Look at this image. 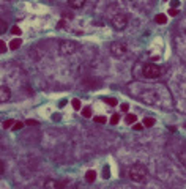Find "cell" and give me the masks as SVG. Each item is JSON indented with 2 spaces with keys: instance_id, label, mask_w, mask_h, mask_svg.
<instances>
[{
  "instance_id": "obj_1",
  "label": "cell",
  "mask_w": 186,
  "mask_h": 189,
  "mask_svg": "<svg viewBox=\"0 0 186 189\" xmlns=\"http://www.w3.org/2000/svg\"><path fill=\"white\" fill-rule=\"evenodd\" d=\"M128 177H129L131 181H134V183H144L145 180H147V177H148L147 167H145L144 164L136 162V164H133V165L129 167Z\"/></svg>"
},
{
  "instance_id": "obj_2",
  "label": "cell",
  "mask_w": 186,
  "mask_h": 189,
  "mask_svg": "<svg viewBox=\"0 0 186 189\" xmlns=\"http://www.w3.org/2000/svg\"><path fill=\"white\" fill-rule=\"evenodd\" d=\"M142 76L145 79H158L161 76V68L155 63H145L142 68Z\"/></svg>"
},
{
  "instance_id": "obj_3",
  "label": "cell",
  "mask_w": 186,
  "mask_h": 189,
  "mask_svg": "<svg viewBox=\"0 0 186 189\" xmlns=\"http://www.w3.org/2000/svg\"><path fill=\"white\" fill-rule=\"evenodd\" d=\"M112 27H114L115 30H125L126 27H128V16L125 14V13H118V14H115L112 17Z\"/></svg>"
},
{
  "instance_id": "obj_4",
  "label": "cell",
  "mask_w": 186,
  "mask_h": 189,
  "mask_svg": "<svg viewBox=\"0 0 186 189\" xmlns=\"http://www.w3.org/2000/svg\"><path fill=\"white\" fill-rule=\"evenodd\" d=\"M111 54L114 55L115 58H121L128 54V47H126L125 43H120V41H115V43L111 44Z\"/></svg>"
},
{
  "instance_id": "obj_5",
  "label": "cell",
  "mask_w": 186,
  "mask_h": 189,
  "mask_svg": "<svg viewBox=\"0 0 186 189\" xmlns=\"http://www.w3.org/2000/svg\"><path fill=\"white\" fill-rule=\"evenodd\" d=\"M78 50V44L74 41H70V40H65L60 43V52L63 55H73Z\"/></svg>"
},
{
  "instance_id": "obj_6",
  "label": "cell",
  "mask_w": 186,
  "mask_h": 189,
  "mask_svg": "<svg viewBox=\"0 0 186 189\" xmlns=\"http://www.w3.org/2000/svg\"><path fill=\"white\" fill-rule=\"evenodd\" d=\"M11 98V91L8 88L6 85H2V88H0V99H2V103H8Z\"/></svg>"
},
{
  "instance_id": "obj_7",
  "label": "cell",
  "mask_w": 186,
  "mask_h": 189,
  "mask_svg": "<svg viewBox=\"0 0 186 189\" xmlns=\"http://www.w3.org/2000/svg\"><path fill=\"white\" fill-rule=\"evenodd\" d=\"M68 5H70L73 10H79L85 5V0H68Z\"/></svg>"
},
{
  "instance_id": "obj_8",
  "label": "cell",
  "mask_w": 186,
  "mask_h": 189,
  "mask_svg": "<svg viewBox=\"0 0 186 189\" xmlns=\"http://www.w3.org/2000/svg\"><path fill=\"white\" fill-rule=\"evenodd\" d=\"M155 123H156V120L155 118H152V117H145L142 120V124L145 128H152V126H155Z\"/></svg>"
},
{
  "instance_id": "obj_9",
  "label": "cell",
  "mask_w": 186,
  "mask_h": 189,
  "mask_svg": "<svg viewBox=\"0 0 186 189\" xmlns=\"http://www.w3.org/2000/svg\"><path fill=\"white\" fill-rule=\"evenodd\" d=\"M95 178H96V172H95V170H88V172L85 173V181L87 183H93Z\"/></svg>"
},
{
  "instance_id": "obj_10",
  "label": "cell",
  "mask_w": 186,
  "mask_h": 189,
  "mask_svg": "<svg viewBox=\"0 0 186 189\" xmlns=\"http://www.w3.org/2000/svg\"><path fill=\"white\" fill-rule=\"evenodd\" d=\"M136 120H137V117H136L134 114H126V117H125L126 124H134V123H136Z\"/></svg>"
},
{
  "instance_id": "obj_11",
  "label": "cell",
  "mask_w": 186,
  "mask_h": 189,
  "mask_svg": "<svg viewBox=\"0 0 186 189\" xmlns=\"http://www.w3.org/2000/svg\"><path fill=\"white\" fill-rule=\"evenodd\" d=\"M62 184L58 183V181H55V180H47L46 183H44V188H60Z\"/></svg>"
},
{
  "instance_id": "obj_12",
  "label": "cell",
  "mask_w": 186,
  "mask_h": 189,
  "mask_svg": "<svg viewBox=\"0 0 186 189\" xmlns=\"http://www.w3.org/2000/svg\"><path fill=\"white\" fill-rule=\"evenodd\" d=\"M21 44H22V41H21L19 38H16V40H13L11 43H10V49L14 50V49H17V47H21Z\"/></svg>"
},
{
  "instance_id": "obj_13",
  "label": "cell",
  "mask_w": 186,
  "mask_h": 189,
  "mask_svg": "<svg viewBox=\"0 0 186 189\" xmlns=\"http://www.w3.org/2000/svg\"><path fill=\"white\" fill-rule=\"evenodd\" d=\"M155 21L158 22V24H166V22H167V17H166V14H156V16H155Z\"/></svg>"
},
{
  "instance_id": "obj_14",
  "label": "cell",
  "mask_w": 186,
  "mask_h": 189,
  "mask_svg": "<svg viewBox=\"0 0 186 189\" xmlns=\"http://www.w3.org/2000/svg\"><path fill=\"white\" fill-rule=\"evenodd\" d=\"M92 107H84L82 109V117H85V118H90L92 117Z\"/></svg>"
},
{
  "instance_id": "obj_15",
  "label": "cell",
  "mask_w": 186,
  "mask_h": 189,
  "mask_svg": "<svg viewBox=\"0 0 186 189\" xmlns=\"http://www.w3.org/2000/svg\"><path fill=\"white\" fill-rule=\"evenodd\" d=\"M71 104H73V107H74V110H79L80 107H82V104H80V99H78V98L73 99Z\"/></svg>"
},
{
  "instance_id": "obj_16",
  "label": "cell",
  "mask_w": 186,
  "mask_h": 189,
  "mask_svg": "<svg viewBox=\"0 0 186 189\" xmlns=\"http://www.w3.org/2000/svg\"><path fill=\"white\" fill-rule=\"evenodd\" d=\"M178 159H180V162L183 164V167L186 169V151H181V153L178 155Z\"/></svg>"
},
{
  "instance_id": "obj_17",
  "label": "cell",
  "mask_w": 186,
  "mask_h": 189,
  "mask_svg": "<svg viewBox=\"0 0 186 189\" xmlns=\"http://www.w3.org/2000/svg\"><path fill=\"white\" fill-rule=\"evenodd\" d=\"M14 120H6V121H3V128H5V129H10V128H13L14 126Z\"/></svg>"
},
{
  "instance_id": "obj_18",
  "label": "cell",
  "mask_w": 186,
  "mask_h": 189,
  "mask_svg": "<svg viewBox=\"0 0 186 189\" xmlns=\"http://www.w3.org/2000/svg\"><path fill=\"white\" fill-rule=\"evenodd\" d=\"M93 120H95V123H103V124L107 121V118L104 117V115H99V117H95Z\"/></svg>"
},
{
  "instance_id": "obj_19",
  "label": "cell",
  "mask_w": 186,
  "mask_h": 189,
  "mask_svg": "<svg viewBox=\"0 0 186 189\" xmlns=\"http://www.w3.org/2000/svg\"><path fill=\"white\" fill-rule=\"evenodd\" d=\"M104 101L107 103V106H117V103H118V101H117L115 98H106Z\"/></svg>"
},
{
  "instance_id": "obj_20",
  "label": "cell",
  "mask_w": 186,
  "mask_h": 189,
  "mask_svg": "<svg viewBox=\"0 0 186 189\" xmlns=\"http://www.w3.org/2000/svg\"><path fill=\"white\" fill-rule=\"evenodd\" d=\"M118 121H120V115L118 114H114V115H112V118H111V123L112 124H117Z\"/></svg>"
},
{
  "instance_id": "obj_21",
  "label": "cell",
  "mask_w": 186,
  "mask_h": 189,
  "mask_svg": "<svg viewBox=\"0 0 186 189\" xmlns=\"http://www.w3.org/2000/svg\"><path fill=\"white\" fill-rule=\"evenodd\" d=\"M11 32H13V35H21L22 32H21V29L17 25H14V27H11Z\"/></svg>"
},
{
  "instance_id": "obj_22",
  "label": "cell",
  "mask_w": 186,
  "mask_h": 189,
  "mask_svg": "<svg viewBox=\"0 0 186 189\" xmlns=\"http://www.w3.org/2000/svg\"><path fill=\"white\" fill-rule=\"evenodd\" d=\"M22 126H24V123H22V121H16L14 126H13V129H14V131H19Z\"/></svg>"
},
{
  "instance_id": "obj_23",
  "label": "cell",
  "mask_w": 186,
  "mask_h": 189,
  "mask_svg": "<svg viewBox=\"0 0 186 189\" xmlns=\"http://www.w3.org/2000/svg\"><path fill=\"white\" fill-rule=\"evenodd\" d=\"M144 128V124H139V123H134V126H133V129L134 131H140Z\"/></svg>"
},
{
  "instance_id": "obj_24",
  "label": "cell",
  "mask_w": 186,
  "mask_h": 189,
  "mask_svg": "<svg viewBox=\"0 0 186 189\" xmlns=\"http://www.w3.org/2000/svg\"><path fill=\"white\" fill-rule=\"evenodd\" d=\"M169 14L175 17L177 14H178V11H177V8H170V10H169Z\"/></svg>"
},
{
  "instance_id": "obj_25",
  "label": "cell",
  "mask_w": 186,
  "mask_h": 189,
  "mask_svg": "<svg viewBox=\"0 0 186 189\" xmlns=\"http://www.w3.org/2000/svg\"><path fill=\"white\" fill-rule=\"evenodd\" d=\"M0 50H2V54L6 52V44L3 43V41H0Z\"/></svg>"
},
{
  "instance_id": "obj_26",
  "label": "cell",
  "mask_w": 186,
  "mask_h": 189,
  "mask_svg": "<svg viewBox=\"0 0 186 189\" xmlns=\"http://www.w3.org/2000/svg\"><path fill=\"white\" fill-rule=\"evenodd\" d=\"M170 5H172V8H177V6L180 5V0H172V2H170Z\"/></svg>"
},
{
  "instance_id": "obj_27",
  "label": "cell",
  "mask_w": 186,
  "mask_h": 189,
  "mask_svg": "<svg viewBox=\"0 0 186 189\" xmlns=\"http://www.w3.org/2000/svg\"><path fill=\"white\" fill-rule=\"evenodd\" d=\"M129 110V106L128 104H121V112H128Z\"/></svg>"
}]
</instances>
